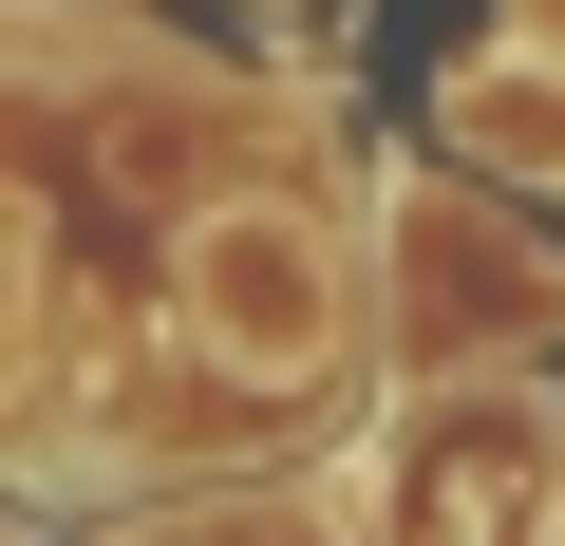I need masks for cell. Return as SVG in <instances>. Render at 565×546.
<instances>
[{
  "instance_id": "1",
  "label": "cell",
  "mask_w": 565,
  "mask_h": 546,
  "mask_svg": "<svg viewBox=\"0 0 565 546\" xmlns=\"http://www.w3.org/2000/svg\"><path fill=\"white\" fill-rule=\"evenodd\" d=\"M189 340H207L245 396H321L340 340H359L340 245H321L302 207H207V226H189Z\"/></svg>"
},
{
  "instance_id": "2",
  "label": "cell",
  "mask_w": 565,
  "mask_h": 546,
  "mask_svg": "<svg viewBox=\"0 0 565 546\" xmlns=\"http://www.w3.org/2000/svg\"><path fill=\"white\" fill-rule=\"evenodd\" d=\"M527 490H546V415H527V396H434V415H396V452H377L396 546H527Z\"/></svg>"
},
{
  "instance_id": "3",
  "label": "cell",
  "mask_w": 565,
  "mask_h": 546,
  "mask_svg": "<svg viewBox=\"0 0 565 546\" xmlns=\"http://www.w3.org/2000/svg\"><path fill=\"white\" fill-rule=\"evenodd\" d=\"M452 151L509 170V189H565V76L546 57H471L452 76Z\"/></svg>"
}]
</instances>
